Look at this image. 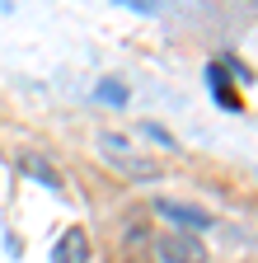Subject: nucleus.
<instances>
[{"instance_id":"obj_5","label":"nucleus","mask_w":258,"mask_h":263,"mask_svg":"<svg viewBox=\"0 0 258 263\" xmlns=\"http://www.w3.org/2000/svg\"><path fill=\"white\" fill-rule=\"evenodd\" d=\"M19 170H24L28 179H38L43 188H52V193H66V183H61V174L52 170V164H47L43 155H19Z\"/></svg>"},{"instance_id":"obj_3","label":"nucleus","mask_w":258,"mask_h":263,"mask_svg":"<svg viewBox=\"0 0 258 263\" xmlns=\"http://www.w3.org/2000/svg\"><path fill=\"white\" fill-rule=\"evenodd\" d=\"M155 212L160 216H169V221H178L183 230H207L211 226V212H202V207H188V202H174V197H155Z\"/></svg>"},{"instance_id":"obj_4","label":"nucleus","mask_w":258,"mask_h":263,"mask_svg":"<svg viewBox=\"0 0 258 263\" xmlns=\"http://www.w3.org/2000/svg\"><path fill=\"white\" fill-rule=\"evenodd\" d=\"M52 263H89V235L80 226H71L66 235L56 240V249H52Z\"/></svg>"},{"instance_id":"obj_6","label":"nucleus","mask_w":258,"mask_h":263,"mask_svg":"<svg viewBox=\"0 0 258 263\" xmlns=\"http://www.w3.org/2000/svg\"><path fill=\"white\" fill-rule=\"evenodd\" d=\"M207 85H211V94H216V104H225L230 113H244V104H240V94L230 89V80H225V66H221V61L207 66Z\"/></svg>"},{"instance_id":"obj_1","label":"nucleus","mask_w":258,"mask_h":263,"mask_svg":"<svg viewBox=\"0 0 258 263\" xmlns=\"http://www.w3.org/2000/svg\"><path fill=\"white\" fill-rule=\"evenodd\" d=\"M99 151H104V160L113 164V170H122L127 179H141V183L160 179V160L150 151H136L122 132H104V137H99Z\"/></svg>"},{"instance_id":"obj_2","label":"nucleus","mask_w":258,"mask_h":263,"mask_svg":"<svg viewBox=\"0 0 258 263\" xmlns=\"http://www.w3.org/2000/svg\"><path fill=\"white\" fill-rule=\"evenodd\" d=\"M155 254H160V263H207V245L192 235V230H169V235H160Z\"/></svg>"},{"instance_id":"obj_7","label":"nucleus","mask_w":258,"mask_h":263,"mask_svg":"<svg viewBox=\"0 0 258 263\" xmlns=\"http://www.w3.org/2000/svg\"><path fill=\"white\" fill-rule=\"evenodd\" d=\"M99 99H108V104H127V89L113 85V80H104V85H99Z\"/></svg>"}]
</instances>
